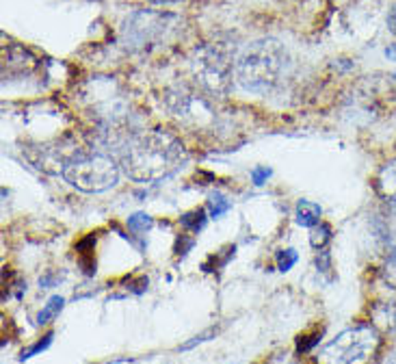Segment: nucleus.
<instances>
[{"label": "nucleus", "mask_w": 396, "mask_h": 364, "mask_svg": "<svg viewBox=\"0 0 396 364\" xmlns=\"http://www.w3.org/2000/svg\"><path fill=\"white\" fill-rule=\"evenodd\" d=\"M332 241V228L327 224H318L310 230V245L314 249H325Z\"/></svg>", "instance_id": "obj_11"}, {"label": "nucleus", "mask_w": 396, "mask_h": 364, "mask_svg": "<svg viewBox=\"0 0 396 364\" xmlns=\"http://www.w3.org/2000/svg\"><path fill=\"white\" fill-rule=\"evenodd\" d=\"M52 339H54V332H48L46 336H44V341H40V343H35L28 351H24L22 353V360H28V358H33V356H37L40 351H44V349H48L50 345H52Z\"/></svg>", "instance_id": "obj_14"}, {"label": "nucleus", "mask_w": 396, "mask_h": 364, "mask_svg": "<svg viewBox=\"0 0 396 364\" xmlns=\"http://www.w3.org/2000/svg\"><path fill=\"white\" fill-rule=\"evenodd\" d=\"M383 323L388 327V332L390 334H396V302L388 304L385 308V317H383Z\"/></svg>", "instance_id": "obj_15"}, {"label": "nucleus", "mask_w": 396, "mask_h": 364, "mask_svg": "<svg viewBox=\"0 0 396 364\" xmlns=\"http://www.w3.org/2000/svg\"><path fill=\"white\" fill-rule=\"evenodd\" d=\"M385 57L392 59V61H396V44H390V46L385 48Z\"/></svg>", "instance_id": "obj_17"}, {"label": "nucleus", "mask_w": 396, "mask_h": 364, "mask_svg": "<svg viewBox=\"0 0 396 364\" xmlns=\"http://www.w3.org/2000/svg\"><path fill=\"white\" fill-rule=\"evenodd\" d=\"M271 174H273V171H271L269 167H256L254 171H251V180H254V185L260 187V185H264V182L271 178Z\"/></svg>", "instance_id": "obj_16"}, {"label": "nucleus", "mask_w": 396, "mask_h": 364, "mask_svg": "<svg viewBox=\"0 0 396 364\" xmlns=\"http://www.w3.org/2000/svg\"><path fill=\"white\" fill-rule=\"evenodd\" d=\"M61 176L71 187L85 193H102L117 185L120 180V165L106 154L100 152H76L71 157Z\"/></svg>", "instance_id": "obj_4"}, {"label": "nucleus", "mask_w": 396, "mask_h": 364, "mask_svg": "<svg viewBox=\"0 0 396 364\" xmlns=\"http://www.w3.org/2000/svg\"><path fill=\"white\" fill-rule=\"evenodd\" d=\"M394 76H396V74H394Z\"/></svg>", "instance_id": "obj_20"}, {"label": "nucleus", "mask_w": 396, "mask_h": 364, "mask_svg": "<svg viewBox=\"0 0 396 364\" xmlns=\"http://www.w3.org/2000/svg\"><path fill=\"white\" fill-rule=\"evenodd\" d=\"M375 189L385 202L396 204V159L385 163L379 169V174L375 178Z\"/></svg>", "instance_id": "obj_6"}, {"label": "nucleus", "mask_w": 396, "mask_h": 364, "mask_svg": "<svg viewBox=\"0 0 396 364\" xmlns=\"http://www.w3.org/2000/svg\"><path fill=\"white\" fill-rule=\"evenodd\" d=\"M187 161V152L175 137L154 130L134 137L122 154V169L134 182H158L175 174Z\"/></svg>", "instance_id": "obj_1"}, {"label": "nucleus", "mask_w": 396, "mask_h": 364, "mask_svg": "<svg viewBox=\"0 0 396 364\" xmlns=\"http://www.w3.org/2000/svg\"><path fill=\"white\" fill-rule=\"evenodd\" d=\"M275 258H277V269H279V271L293 269V265L299 261V256H297V251H295V249H279Z\"/></svg>", "instance_id": "obj_13"}, {"label": "nucleus", "mask_w": 396, "mask_h": 364, "mask_svg": "<svg viewBox=\"0 0 396 364\" xmlns=\"http://www.w3.org/2000/svg\"><path fill=\"white\" fill-rule=\"evenodd\" d=\"M394 20H396V16H394Z\"/></svg>", "instance_id": "obj_19"}, {"label": "nucleus", "mask_w": 396, "mask_h": 364, "mask_svg": "<svg viewBox=\"0 0 396 364\" xmlns=\"http://www.w3.org/2000/svg\"><path fill=\"white\" fill-rule=\"evenodd\" d=\"M193 76L210 96H228L232 89V59L217 44H204L193 55Z\"/></svg>", "instance_id": "obj_5"}, {"label": "nucleus", "mask_w": 396, "mask_h": 364, "mask_svg": "<svg viewBox=\"0 0 396 364\" xmlns=\"http://www.w3.org/2000/svg\"><path fill=\"white\" fill-rule=\"evenodd\" d=\"M152 224L154 222L148 212H134L128 217V230H132V232H146L152 228Z\"/></svg>", "instance_id": "obj_12"}, {"label": "nucleus", "mask_w": 396, "mask_h": 364, "mask_svg": "<svg viewBox=\"0 0 396 364\" xmlns=\"http://www.w3.org/2000/svg\"><path fill=\"white\" fill-rule=\"evenodd\" d=\"M381 347L375 325L359 323L340 332L316 356V364H368Z\"/></svg>", "instance_id": "obj_3"}, {"label": "nucleus", "mask_w": 396, "mask_h": 364, "mask_svg": "<svg viewBox=\"0 0 396 364\" xmlns=\"http://www.w3.org/2000/svg\"><path fill=\"white\" fill-rule=\"evenodd\" d=\"M286 65L288 57L281 44L275 40H258L240 52L234 65V74L243 89L269 93L279 85Z\"/></svg>", "instance_id": "obj_2"}, {"label": "nucleus", "mask_w": 396, "mask_h": 364, "mask_svg": "<svg viewBox=\"0 0 396 364\" xmlns=\"http://www.w3.org/2000/svg\"><path fill=\"white\" fill-rule=\"evenodd\" d=\"M206 210L204 208H197V210H191V212H187V215H182L180 217V224H182V228H187V230H191V232H199L204 226H206Z\"/></svg>", "instance_id": "obj_9"}, {"label": "nucleus", "mask_w": 396, "mask_h": 364, "mask_svg": "<svg viewBox=\"0 0 396 364\" xmlns=\"http://www.w3.org/2000/svg\"><path fill=\"white\" fill-rule=\"evenodd\" d=\"M320 215H322V208L316 204V202H310V200H299L297 204V210H295V220L301 228H314L320 224Z\"/></svg>", "instance_id": "obj_7"}, {"label": "nucleus", "mask_w": 396, "mask_h": 364, "mask_svg": "<svg viewBox=\"0 0 396 364\" xmlns=\"http://www.w3.org/2000/svg\"><path fill=\"white\" fill-rule=\"evenodd\" d=\"M152 3H158V5H169V3H177V0H152Z\"/></svg>", "instance_id": "obj_18"}, {"label": "nucleus", "mask_w": 396, "mask_h": 364, "mask_svg": "<svg viewBox=\"0 0 396 364\" xmlns=\"http://www.w3.org/2000/svg\"><path fill=\"white\" fill-rule=\"evenodd\" d=\"M63 306H65V300L61 297V295H54V297H50L48 300V304L42 308V312L37 314V323L40 325H46V323H50L61 310H63Z\"/></svg>", "instance_id": "obj_10"}, {"label": "nucleus", "mask_w": 396, "mask_h": 364, "mask_svg": "<svg viewBox=\"0 0 396 364\" xmlns=\"http://www.w3.org/2000/svg\"><path fill=\"white\" fill-rule=\"evenodd\" d=\"M230 208H232L230 200L221 193H212L208 198V204H206V210H208V215L212 217V220H219V217H223Z\"/></svg>", "instance_id": "obj_8"}]
</instances>
